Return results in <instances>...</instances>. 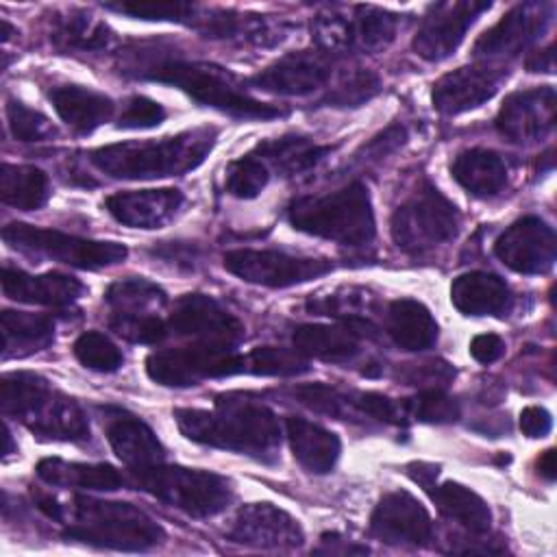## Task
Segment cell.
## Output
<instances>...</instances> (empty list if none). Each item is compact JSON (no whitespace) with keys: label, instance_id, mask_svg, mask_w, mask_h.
Segmentation results:
<instances>
[{"label":"cell","instance_id":"6da1fadb","mask_svg":"<svg viewBox=\"0 0 557 557\" xmlns=\"http://www.w3.org/2000/svg\"><path fill=\"white\" fill-rule=\"evenodd\" d=\"M174 420L191 442L235 450L261 461H274L278 455L281 424L265 405L218 396L213 409L183 407L174 411Z\"/></svg>","mask_w":557,"mask_h":557},{"label":"cell","instance_id":"7a4b0ae2","mask_svg":"<svg viewBox=\"0 0 557 557\" xmlns=\"http://www.w3.org/2000/svg\"><path fill=\"white\" fill-rule=\"evenodd\" d=\"M215 139L211 128H194L152 141H122L96 148L89 161L111 178L146 181L185 174L198 168Z\"/></svg>","mask_w":557,"mask_h":557},{"label":"cell","instance_id":"3957f363","mask_svg":"<svg viewBox=\"0 0 557 557\" xmlns=\"http://www.w3.org/2000/svg\"><path fill=\"white\" fill-rule=\"evenodd\" d=\"M0 407L46 442H85L89 422L81 405L33 372H9L0 381Z\"/></svg>","mask_w":557,"mask_h":557},{"label":"cell","instance_id":"277c9868","mask_svg":"<svg viewBox=\"0 0 557 557\" xmlns=\"http://www.w3.org/2000/svg\"><path fill=\"white\" fill-rule=\"evenodd\" d=\"M63 537L98 548L148 550L165 540L163 527L144 509L122 500L76 494L65 505Z\"/></svg>","mask_w":557,"mask_h":557},{"label":"cell","instance_id":"5b68a950","mask_svg":"<svg viewBox=\"0 0 557 557\" xmlns=\"http://www.w3.org/2000/svg\"><path fill=\"white\" fill-rule=\"evenodd\" d=\"M296 231L344 246H363L374 237V211L368 187L359 181L324 196L296 198L287 209Z\"/></svg>","mask_w":557,"mask_h":557},{"label":"cell","instance_id":"8992f818","mask_svg":"<svg viewBox=\"0 0 557 557\" xmlns=\"http://www.w3.org/2000/svg\"><path fill=\"white\" fill-rule=\"evenodd\" d=\"M141 74L150 81L174 85L189 94L196 102L213 107L235 117L270 120L281 115L276 107L252 98L242 89L233 74L211 63L165 59L154 65H148Z\"/></svg>","mask_w":557,"mask_h":557},{"label":"cell","instance_id":"52a82bcc","mask_svg":"<svg viewBox=\"0 0 557 557\" xmlns=\"http://www.w3.org/2000/svg\"><path fill=\"white\" fill-rule=\"evenodd\" d=\"M131 472L139 490L194 518L215 516L233 500L228 481L207 470L165 466L161 461Z\"/></svg>","mask_w":557,"mask_h":557},{"label":"cell","instance_id":"ba28073f","mask_svg":"<svg viewBox=\"0 0 557 557\" xmlns=\"http://www.w3.org/2000/svg\"><path fill=\"white\" fill-rule=\"evenodd\" d=\"M394 244L409 255H424L450 242L459 231L455 205L431 183H422L405 198L389 222Z\"/></svg>","mask_w":557,"mask_h":557},{"label":"cell","instance_id":"9c48e42d","mask_svg":"<svg viewBox=\"0 0 557 557\" xmlns=\"http://www.w3.org/2000/svg\"><path fill=\"white\" fill-rule=\"evenodd\" d=\"M2 239L22 252L48 257L52 261L81 270H100L120 263L128 250L117 242H98L67 235L54 228H41L26 222H11L2 228Z\"/></svg>","mask_w":557,"mask_h":557},{"label":"cell","instance_id":"30bf717a","mask_svg":"<svg viewBox=\"0 0 557 557\" xmlns=\"http://www.w3.org/2000/svg\"><path fill=\"white\" fill-rule=\"evenodd\" d=\"M148 376L168 387H189L205 379L233 376L248 372L246 355L233 350V346L194 342L183 348H168L152 352L146 359Z\"/></svg>","mask_w":557,"mask_h":557},{"label":"cell","instance_id":"8fae6325","mask_svg":"<svg viewBox=\"0 0 557 557\" xmlns=\"http://www.w3.org/2000/svg\"><path fill=\"white\" fill-rule=\"evenodd\" d=\"M224 268L237 278L263 287H292L333 270L329 259L298 257L283 250L237 248L224 252Z\"/></svg>","mask_w":557,"mask_h":557},{"label":"cell","instance_id":"7c38bea8","mask_svg":"<svg viewBox=\"0 0 557 557\" xmlns=\"http://www.w3.org/2000/svg\"><path fill=\"white\" fill-rule=\"evenodd\" d=\"M490 7L492 2L485 0H444L431 4L411 44L416 54L433 63L448 59L463 41L466 30Z\"/></svg>","mask_w":557,"mask_h":557},{"label":"cell","instance_id":"4fadbf2b","mask_svg":"<svg viewBox=\"0 0 557 557\" xmlns=\"http://www.w3.org/2000/svg\"><path fill=\"white\" fill-rule=\"evenodd\" d=\"M494 255L513 272L544 274L557 257L555 231L542 218L524 215L498 235Z\"/></svg>","mask_w":557,"mask_h":557},{"label":"cell","instance_id":"5bb4252c","mask_svg":"<svg viewBox=\"0 0 557 557\" xmlns=\"http://www.w3.org/2000/svg\"><path fill=\"white\" fill-rule=\"evenodd\" d=\"M168 329L181 337L222 346H235L244 337L242 320L205 294L181 296L174 302Z\"/></svg>","mask_w":557,"mask_h":557},{"label":"cell","instance_id":"9a60e30c","mask_svg":"<svg viewBox=\"0 0 557 557\" xmlns=\"http://www.w3.org/2000/svg\"><path fill=\"white\" fill-rule=\"evenodd\" d=\"M553 2H520L509 9L474 44V54L483 59L516 57L527 50L550 24Z\"/></svg>","mask_w":557,"mask_h":557},{"label":"cell","instance_id":"2e32d148","mask_svg":"<svg viewBox=\"0 0 557 557\" xmlns=\"http://www.w3.org/2000/svg\"><path fill=\"white\" fill-rule=\"evenodd\" d=\"M226 535L231 542L261 550H294L305 542L300 522L272 503L244 505Z\"/></svg>","mask_w":557,"mask_h":557},{"label":"cell","instance_id":"e0dca14e","mask_svg":"<svg viewBox=\"0 0 557 557\" xmlns=\"http://www.w3.org/2000/svg\"><path fill=\"white\" fill-rule=\"evenodd\" d=\"M555 126V89L550 85L509 94L496 115L498 133L513 144L546 137Z\"/></svg>","mask_w":557,"mask_h":557},{"label":"cell","instance_id":"ac0fdd59","mask_svg":"<svg viewBox=\"0 0 557 557\" xmlns=\"http://www.w3.org/2000/svg\"><path fill=\"white\" fill-rule=\"evenodd\" d=\"M370 531L385 544L424 546L433 540V522L424 505L405 490L387 492L370 516Z\"/></svg>","mask_w":557,"mask_h":557},{"label":"cell","instance_id":"d6986e66","mask_svg":"<svg viewBox=\"0 0 557 557\" xmlns=\"http://www.w3.org/2000/svg\"><path fill=\"white\" fill-rule=\"evenodd\" d=\"M333 72L331 57L322 50H296L278 57L250 83L257 89L278 96H307L320 89Z\"/></svg>","mask_w":557,"mask_h":557},{"label":"cell","instance_id":"ffe728a7","mask_svg":"<svg viewBox=\"0 0 557 557\" xmlns=\"http://www.w3.org/2000/svg\"><path fill=\"white\" fill-rule=\"evenodd\" d=\"M503 78L498 67L463 65L444 74L431 91L433 107L444 115H459L487 102Z\"/></svg>","mask_w":557,"mask_h":557},{"label":"cell","instance_id":"44dd1931","mask_svg":"<svg viewBox=\"0 0 557 557\" xmlns=\"http://www.w3.org/2000/svg\"><path fill=\"white\" fill-rule=\"evenodd\" d=\"M183 194L174 187L120 191L104 200L107 211L131 228H161L181 209Z\"/></svg>","mask_w":557,"mask_h":557},{"label":"cell","instance_id":"7402d4cb","mask_svg":"<svg viewBox=\"0 0 557 557\" xmlns=\"http://www.w3.org/2000/svg\"><path fill=\"white\" fill-rule=\"evenodd\" d=\"M205 37L213 39H239L255 46H274L285 37V22L272 20V15L237 13L224 9H211L196 13L191 22Z\"/></svg>","mask_w":557,"mask_h":557},{"label":"cell","instance_id":"603a6c76","mask_svg":"<svg viewBox=\"0 0 557 557\" xmlns=\"http://www.w3.org/2000/svg\"><path fill=\"white\" fill-rule=\"evenodd\" d=\"M2 292L17 302L65 307L83 296L85 285L78 278L61 272H46L33 276L22 270L2 268Z\"/></svg>","mask_w":557,"mask_h":557},{"label":"cell","instance_id":"cb8c5ba5","mask_svg":"<svg viewBox=\"0 0 557 557\" xmlns=\"http://www.w3.org/2000/svg\"><path fill=\"white\" fill-rule=\"evenodd\" d=\"M107 440L113 453L131 470L161 463L165 457V450L157 440L154 431L128 411L113 409L107 416Z\"/></svg>","mask_w":557,"mask_h":557},{"label":"cell","instance_id":"d4e9b609","mask_svg":"<svg viewBox=\"0 0 557 557\" xmlns=\"http://www.w3.org/2000/svg\"><path fill=\"white\" fill-rule=\"evenodd\" d=\"M285 431L296 461L307 472L326 474L335 468L342 453V444L335 433L298 416H289L285 420Z\"/></svg>","mask_w":557,"mask_h":557},{"label":"cell","instance_id":"484cf974","mask_svg":"<svg viewBox=\"0 0 557 557\" xmlns=\"http://www.w3.org/2000/svg\"><path fill=\"white\" fill-rule=\"evenodd\" d=\"M450 300L463 315H503L511 307V292L492 272H466L453 281Z\"/></svg>","mask_w":557,"mask_h":557},{"label":"cell","instance_id":"4316f807","mask_svg":"<svg viewBox=\"0 0 557 557\" xmlns=\"http://www.w3.org/2000/svg\"><path fill=\"white\" fill-rule=\"evenodd\" d=\"M50 102L59 117L83 135L109 122L115 109L109 96L81 85H61L50 89Z\"/></svg>","mask_w":557,"mask_h":557},{"label":"cell","instance_id":"83f0119b","mask_svg":"<svg viewBox=\"0 0 557 557\" xmlns=\"http://www.w3.org/2000/svg\"><path fill=\"white\" fill-rule=\"evenodd\" d=\"M453 178L472 196L490 198L507 185V165L503 157L487 148H470L450 163Z\"/></svg>","mask_w":557,"mask_h":557},{"label":"cell","instance_id":"f1b7e54d","mask_svg":"<svg viewBox=\"0 0 557 557\" xmlns=\"http://www.w3.org/2000/svg\"><path fill=\"white\" fill-rule=\"evenodd\" d=\"M294 348L302 357L344 363L359 352V335L344 322L339 324H300L292 335Z\"/></svg>","mask_w":557,"mask_h":557},{"label":"cell","instance_id":"f546056e","mask_svg":"<svg viewBox=\"0 0 557 557\" xmlns=\"http://www.w3.org/2000/svg\"><path fill=\"white\" fill-rule=\"evenodd\" d=\"M37 476L57 487H81L113 492L124 485L122 474L109 463H78L59 457H46L37 463Z\"/></svg>","mask_w":557,"mask_h":557},{"label":"cell","instance_id":"4dcf8cb0","mask_svg":"<svg viewBox=\"0 0 557 557\" xmlns=\"http://www.w3.org/2000/svg\"><path fill=\"white\" fill-rule=\"evenodd\" d=\"M387 333L403 350H426L437 342V322L413 298H398L387 309Z\"/></svg>","mask_w":557,"mask_h":557},{"label":"cell","instance_id":"1f68e13d","mask_svg":"<svg viewBox=\"0 0 557 557\" xmlns=\"http://www.w3.org/2000/svg\"><path fill=\"white\" fill-rule=\"evenodd\" d=\"M426 492L431 494L433 503L437 505V509L455 520L457 524H461L463 529H468L470 533H487L492 527V511L487 507V503L472 492L470 487L455 483V481H444L440 485L431 483L426 487Z\"/></svg>","mask_w":557,"mask_h":557},{"label":"cell","instance_id":"d6a6232c","mask_svg":"<svg viewBox=\"0 0 557 557\" xmlns=\"http://www.w3.org/2000/svg\"><path fill=\"white\" fill-rule=\"evenodd\" d=\"M331 152L329 146H320L307 137L285 135L278 139H268L257 146V157L265 163L276 168L285 176L302 174L315 168L326 154Z\"/></svg>","mask_w":557,"mask_h":557},{"label":"cell","instance_id":"836d02e7","mask_svg":"<svg viewBox=\"0 0 557 557\" xmlns=\"http://www.w3.org/2000/svg\"><path fill=\"white\" fill-rule=\"evenodd\" d=\"M0 329L4 357L41 350L54 339V322L41 313L4 309L0 313Z\"/></svg>","mask_w":557,"mask_h":557},{"label":"cell","instance_id":"e575fe53","mask_svg":"<svg viewBox=\"0 0 557 557\" xmlns=\"http://www.w3.org/2000/svg\"><path fill=\"white\" fill-rule=\"evenodd\" d=\"M50 39L61 50L94 52L113 44L111 28L85 11H72L52 20Z\"/></svg>","mask_w":557,"mask_h":557},{"label":"cell","instance_id":"d590c367","mask_svg":"<svg viewBox=\"0 0 557 557\" xmlns=\"http://www.w3.org/2000/svg\"><path fill=\"white\" fill-rule=\"evenodd\" d=\"M50 196L48 174L35 165L2 163L0 168V200L22 211H35Z\"/></svg>","mask_w":557,"mask_h":557},{"label":"cell","instance_id":"8d00e7d4","mask_svg":"<svg viewBox=\"0 0 557 557\" xmlns=\"http://www.w3.org/2000/svg\"><path fill=\"white\" fill-rule=\"evenodd\" d=\"M398 30V17L385 9L359 4L348 17V44L361 52H379L387 48Z\"/></svg>","mask_w":557,"mask_h":557},{"label":"cell","instance_id":"74e56055","mask_svg":"<svg viewBox=\"0 0 557 557\" xmlns=\"http://www.w3.org/2000/svg\"><path fill=\"white\" fill-rule=\"evenodd\" d=\"M104 300L113 313H152L168 302V296L157 283L133 276L111 283Z\"/></svg>","mask_w":557,"mask_h":557},{"label":"cell","instance_id":"f35d334b","mask_svg":"<svg viewBox=\"0 0 557 557\" xmlns=\"http://www.w3.org/2000/svg\"><path fill=\"white\" fill-rule=\"evenodd\" d=\"M246 368L250 374L263 376H296L309 370L305 357L294 348L259 346L246 355Z\"/></svg>","mask_w":557,"mask_h":557},{"label":"cell","instance_id":"ab89813d","mask_svg":"<svg viewBox=\"0 0 557 557\" xmlns=\"http://www.w3.org/2000/svg\"><path fill=\"white\" fill-rule=\"evenodd\" d=\"M294 396L309 409L318 413H326L337 420H348V418H363L359 409L355 407L352 394H344L335 387L311 383V385H300L294 389Z\"/></svg>","mask_w":557,"mask_h":557},{"label":"cell","instance_id":"60d3db41","mask_svg":"<svg viewBox=\"0 0 557 557\" xmlns=\"http://www.w3.org/2000/svg\"><path fill=\"white\" fill-rule=\"evenodd\" d=\"M381 91V78L372 70H355L346 74L329 94L322 98L329 107H361Z\"/></svg>","mask_w":557,"mask_h":557},{"label":"cell","instance_id":"b9f144b4","mask_svg":"<svg viewBox=\"0 0 557 557\" xmlns=\"http://www.w3.org/2000/svg\"><path fill=\"white\" fill-rule=\"evenodd\" d=\"M270 178V168L252 152L235 159L226 168V191L235 198H255L263 191Z\"/></svg>","mask_w":557,"mask_h":557},{"label":"cell","instance_id":"7bdbcfd3","mask_svg":"<svg viewBox=\"0 0 557 557\" xmlns=\"http://www.w3.org/2000/svg\"><path fill=\"white\" fill-rule=\"evenodd\" d=\"M74 357L89 370L115 372L124 357L120 348L100 331H87L74 342Z\"/></svg>","mask_w":557,"mask_h":557},{"label":"cell","instance_id":"ee69618b","mask_svg":"<svg viewBox=\"0 0 557 557\" xmlns=\"http://www.w3.org/2000/svg\"><path fill=\"white\" fill-rule=\"evenodd\" d=\"M403 407L407 416L420 422H431V424H446L459 418L457 400L437 387L422 389L418 396L403 403Z\"/></svg>","mask_w":557,"mask_h":557},{"label":"cell","instance_id":"f6af8a7d","mask_svg":"<svg viewBox=\"0 0 557 557\" xmlns=\"http://www.w3.org/2000/svg\"><path fill=\"white\" fill-rule=\"evenodd\" d=\"M109 326L135 344H157L168 335V324L157 313H113Z\"/></svg>","mask_w":557,"mask_h":557},{"label":"cell","instance_id":"bcb514c9","mask_svg":"<svg viewBox=\"0 0 557 557\" xmlns=\"http://www.w3.org/2000/svg\"><path fill=\"white\" fill-rule=\"evenodd\" d=\"M7 120L17 141H46L57 135V128L44 113L26 107L20 100H9Z\"/></svg>","mask_w":557,"mask_h":557},{"label":"cell","instance_id":"7dc6e473","mask_svg":"<svg viewBox=\"0 0 557 557\" xmlns=\"http://www.w3.org/2000/svg\"><path fill=\"white\" fill-rule=\"evenodd\" d=\"M107 9L126 13L137 20L187 22V24H191L198 13V7L189 2H120V4H107Z\"/></svg>","mask_w":557,"mask_h":557},{"label":"cell","instance_id":"c3c4849f","mask_svg":"<svg viewBox=\"0 0 557 557\" xmlns=\"http://www.w3.org/2000/svg\"><path fill=\"white\" fill-rule=\"evenodd\" d=\"M311 33L322 52H342L348 50V15L339 11H322L311 22Z\"/></svg>","mask_w":557,"mask_h":557},{"label":"cell","instance_id":"681fc988","mask_svg":"<svg viewBox=\"0 0 557 557\" xmlns=\"http://www.w3.org/2000/svg\"><path fill=\"white\" fill-rule=\"evenodd\" d=\"M352 400L361 416L385 422V424H400L403 418L407 416L400 403L379 392H352Z\"/></svg>","mask_w":557,"mask_h":557},{"label":"cell","instance_id":"f907efd6","mask_svg":"<svg viewBox=\"0 0 557 557\" xmlns=\"http://www.w3.org/2000/svg\"><path fill=\"white\" fill-rule=\"evenodd\" d=\"M165 117V111L159 102L146 98V96H131L124 102V109L117 117L120 128H152L161 124Z\"/></svg>","mask_w":557,"mask_h":557},{"label":"cell","instance_id":"816d5d0a","mask_svg":"<svg viewBox=\"0 0 557 557\" xmlns=\"http://www.w3.org/2000/svg\"><path fill=\"white\" fill-rule=\"evenodd\" d=\"M470 355L479 363H494L505 355V342L496 333H481L470 342Z\"/></svg>","mask_w":557,"mask_h":557},{"label":"cell","instance_id":"f5cc1de1","mask_svg":"<svg viewBox=\"0 0 557 557\" xmlns=\"http://www.w3.org/2000/svg\"><path fill=\"white\" fill-rule=\"evenodd\" d=\"M553 426V418L544 407L531 405L520 411V429L527 437H544Z\"/></svg>","mask_w":557,"mask_h":557},{"label":"cell","instance_id":"db71d44e","mask_svg":"<svg viewBox=\"0 0 557 557\" xmlns=\"http://www.w3.org/2000/svg\"><path fill=\"white\" fill-rule=\"evenodd\" d=\"M407 139V133L400 124H392L387 126L383 133H379L376 137H372V141H368L366 150L372 154V157H385L387 152L396 150L403 141Z\"/></svg>","mask_w":557,"mask_h":557},{"label":"cell","instance_id":"11a10c76","mask_svg":"<svg viewBox=\"0 0 557 557\" xmlns=\"http://www.w3.org/2000/svg\"><path fill=\"white\" fill-rule=\"evenodd\" d=\"M154 255L163 257L165 261H176V263H187L189 268L194 265L196 261V248L191 244H181V242H172V244H165L163 248H157Z\"/></svg>","mask_w":557,"mask_h":557},{"label":"cell","instance_id":"9f6ffc18","mask_svg":"<svg viewBox=\"0 0 557 557\" xmlns=\"http://www.w3.org/2000/svg\"><path fill=\"white\" fill-rule=\"evenodd\" d=\"M529 72H553V46H546L544 50H535L527 59Z\"/></svg>","mask_w":557,"mask_h":557},{"label":"cell","instance_id":"6f0895ef","mask_svg":"<svg viewBox=\"0 0 557 557\" xmlns=\"http://www.w3.org/2000/svg\"><path fill=\"white\" fill-rule=\"evenodd\" d=\"M537 470L542 476L546 479H553L555 476V450L548 448L542 453V457L537 459Z\"/></svg>","mask_w":557,"mask_h":557},{"label":"cell","instance_id":"680465c9","mask_svg":"<svg viewBox=\"0 0 557 557\" xmlns=\"http://www.w3.org/2000/svg\"><path fill=\"white\" fill-rule=\"evenodd\" d=\"M0 26H2V41H7V39L11 37V33H13V28L9 26V22H7V20H2V22H0Z\"/></svg>","mask_w":557,"mask_h":557},{"label":"cell","instance_id":"91938a15","mask_svg":"<svg viewBox=\"0 0 557 557\" xmlns=\"http://www.w3.org/2000/svg\"><path fill=\"white\" fill-rule=\"evenodd\" d=\"M4 455H9L11 453V433H9V426L4 424Z\"/></svg>","mask_w":557,"mask_h":557}]
</instances>
